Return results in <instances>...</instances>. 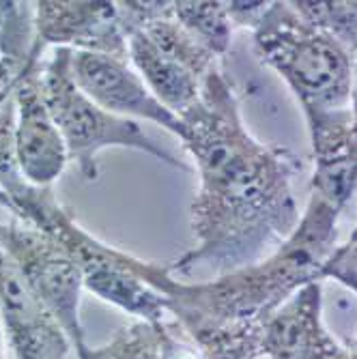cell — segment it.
Returning <instances> with one entry per match:
<instances>
[{
	"label": "cell",
	"instance_id": "cell-13",
	"mask_svg": "<svg viewBox=\"0 0 357 359\" xmlns=\"http://www.w3.org/2000/svg\"><path fill=\"white\" fill-rule=\"evenodd\" d=\"M314 177L312 194L342 211L357 189V134L351 112L321 118L308 125Z\"/></svg>",
	"mask_w": 357,
	"mask_h": 359
},
{
	"label": "cell",
	"instance_id": "cell-20",
	"mask_svg": "<svg viewBox=\"0 0 357 359\" xmlns=\"http://www.w3.org/2000/svg\"><path fill=\"white\" fill-rule=\"evenodd\" d=\"M269 9V3H241V0H233L229 3V15L235 28H256L261 24L265 11Z\"/></svg>",
	"mask_w": 357,
	"mask_h": 359
},
{
	"label": "cell",
	"instance_id": "cell-25",
	"mask_svg": "<svg viewBox=\"0 0 357 359\" xmlns=\"http://www.w3.org/2000/svg\"><path fill=\"white\" fill-rule=\"evenodd\" d=\"M355 241H357V226H355V231H353V235H351L349 243H355Z\"/></svg>",
	"mask_w": 357,
	"mask_h": 359
},
{
	"label": "cell",
	"instance_id": "cell-26",
	"mask_svg": "<svg viewBox=\"0 0 357 359\" xmlns=\"http://www.w3.org/2000/svg\"><path fill=\"white\" fill-rule=\"evenodd\" d=\"M351 359H357V340H355V346H353V351H351Z\"/></svg>",
	"mask_w": 357,
	"mask_h": 359
},
{
	"label": "cell",
	"instance_id": "cell-1",
	"mask_svg": "<svg viewBox=\"0 0 357 359\" xmlns=\"http://www.w3.org/2000/svg\"><path fill=\"white\" fill-rule=\"evenodd\" d=\"M181 121V142L201 177L191 203L198 245L168 265L170 273L187 276L201 267L229 273L258 263L299 224L293 177L304 168L302 159L248 132L233 84L215 67L205 78L201 100Z\"/></svg>",
	"mask_w": 357,
	"mask_h": 359
},
{
	"label": "cell",
	"instance_id": "cell-16",
	"mask_svg": "<svg viewBox=\"0 0 357 359\" xmlns=\"http://www.w3.org/2000/svg\"><path fill=\"white\" fill-rule=\"evenodd\" d=\"M293 9L346 50H357V0H293Z\"/></svg>",
	"mask_w": 357,
	"mask_h": 359
},
{
	"label": "cell",
	"instance_id": "cell-14",
	"mask_svg": "<svg viewBox=\"0 0 357 359\" xmlns=\"http://www.w3.org/2000/svg\"><path fill=\"white\" fill-rule=\"evenodd\" d=\"M35 46V3H0V67L15 82L41 62Z\"/></svg>",
	"mask_w": 357,
	"mask_h": 359
},
{
	"label": "cell",
	"instance_id": "cell-3",
	"mask_svg": "<svg viewBox=\"0 0 357 359\" xmlns=\"http://www.w3.org/2000/svg\"><path fill=\"white\" fill-rule=\"evenodd\" d=\"M0 205L7 207L15 219L37 228L67 252L84 276V288L93 295L144 323L161 325L168 312L164 292L175 282L168 265L136 258L86 233L62 209L52 187H37L20 179L0 191Z\"/></svg>",
	"mask_w": 357,
	"mask_h": 359
},
{
	"label": "cell",
	"instance_id": "cell-10",
	"mask_svg": "<svg viewBox=\"0 0 357 359\" xmlns=\"http://www.w3.org/2000/svg\"><path fill=\"white\" fill-rule=\"evenodd\" d=\"M41 72L43 60L30 65L13 90L15 153L22 177L28 183L52 187L69 164V153L46 106Z\"/></svg>",
	"mask_w": 357,
	"mask_h": 359
},
{
	"label": "cell",
	"instance_id": "cell-8",
	"mask_svg": "<svg viewBox=\"0 0 357 359\" xmlns=\"http://www.w3.org/2000/svg\"><path fill=\"white\" fill-rule=\"evenodd\" d=\"M35 46L95 52L129 60L127 32L116 3L106 0H41L35 3Z\"/></svg>",
	"mask_w": 357,
	"mask_h": 359
},
{
	"label": "cell",
	"instance_id": "cell-7",
	"mask_svg": "<svg viewBox=\"0 0 357 359\" xmlns=\"http://www.w3.org/2000/svg\"><path fill=\"white\" fill-rule=\"evenodd\" d=\"M0 250L13 260L32 292L60 323L78 359H86L90 346L80 323L84 276L76 260L48 235L20 219L0 222Z\"/></svg>",
	"mask_w": 357,
	"mask_h": 359
},
{
	"label": "cell",
	"instance_id": "cell-4",
	"mask_svg": "<svg viewBox=\"0 0 357 359\" xmlns=\"http://www.w3.org/2000/svg\"><path fill=\"white\" fill-rule=\"evenodd\" d=\"M254 54L295 93L308 125L349 110L355 54L290 3H269L254 28Z\"/></svg>",
	"mask_w": 357,
	"mask_h": 359
},
{
	"label": "cell",
	"instance_id": "cell-23",
	"mask_svg": "<svg viewBox=\"0 0 357 359\" xmlns=\"http://www.w3.org/2000/svg\"><path fill=\"white\" fill-rule=\"evenodd\" d=\"M15 86H18V82L11 76H7L3 72V67H0V106H3L9 100V97H13Z\"/></svg>",
	"mask_w": 357,
	"mask_h": 359
},
{
	"label": "cell",
	"instance_id": "cell-6",
	"mask_svg": "<svg viewBox=\"0 0 357 359\" xmlns=\"http://www.w3.org/2000/svg\"><path fill=\"white\" fill-rule=\"evenodd\" d=\"M41 84L46 106L67 147L69 161H74L86 181H95L100 175L97 155L114 147L134 149L183 172L189 170L173 157V153L161 149V144H157L136 121L104 110L78 88L72 78V50H52L43 60Z\"/></svg>",
	"mask_w": 357,
	"mask_h": 359
},
{
	"label": "cell",
	"instance_id": "cell-5",
	"mask_svg": "<svg viewBox=\"0 0 357 359\" xmlns=\"http://www.w3.org/2000/svg\"><path fill=\"white\" fill-rule=\"evenodd\" d=\"M127 32V54L151 93L179 118L196 106L215 56L175 18V0L116 3Z\"/></svg>",
	"mask_w": 357,
	"mask_h": 359
},
{
	"label": "cell",
	"instance_id": "cell-22",
	"mask_svg": "<svg viewBox=\"0 0 357 359\" xmlns=\"http://www.w3.org/2000/svg\"><path fill=\"white\" fill-rule=\"evenodd\" d=\"M349 112H351V125L357 134V50H355V67H353V88H351V104H349Z\"/></svg>",
	"mask_w": 357,
	"mask_h": 359
},
{
	"label": "cell",
	"instance_id": "cell-11",
	"mask_svg": "<svg viewBox=\"0 0 357 359\" xmlns=\"http://www.w3.org/2000/svg\"><path fill=\"white\" fill-rule=\"evenodd\" d=\"M0 325L15 359H67L72 342L32 292L13 260L0 250Z\"/></svg>",
	"mask_w": 357,
	"mask_h": 359
},
{
	"label": "cell",
	"instance_id": "cell-24",
	"mask_svg": "<svg viewBox=\"0 0 357 359\" xmlns=\"http://www.w3.org/2000/svg\"><path fill=\"white\" fill-rule=\"evenodd\" d=\"M0 359H3V325H0Z\"/></svg>",
	"mask_w": 357,
	"mask_h": 359
},
{
	"label": "cell",
	"instance_id": "cell-2",
	"mask_svg": "<svg viewBox=\"0 0 357 359\" xmlns=\"http://www.w3.org/2000/svg\"><path fill=\"white\" fill-rule=\"evenodd\" d=\"M340 213L310 194L297 228L267 258L222 273L211 282L185 284L175 280L166 292L168 312L189 334L233 325L265 327L297 290L323 280V265L338 248Z\"/></svg>",
	"mask_w": 357,
	"mask_h": 359
},
{
	"label": "cell",
	"instance_id": "cell-17",
	"mask_svg": "<svg viewBox=\"0 0 357 359\" xmlns=\"http://www.w3.org/2000/svg\"><path fill=\"white\" fill-rule=\"evenodd\" d=\"M164 327L151 323H136L121 330L106 346L90 348L86 359H161Z\"/></svg>",
	"mask_w": 357,
	"mask_h": 359
},
{
	"label": "cell",
	"instance_id": "cell-12",
	"mask_svg": "<svg viewBox=\"0 0 357 359\" xmlns=\"http://www.w3.org/2000/svg\"><path fill=\"white\" fill-rule=\"evenodd\" d=\"M265 359H351L323 327L321 282L297 290L265 325Z\"/></svg>",
	"mask_w": 357,
	"mask_h": 359
},
{
	"label": "cell",
	"instance_id": "cell-21",
	"mask_svg": "<svg viewBox=\"0 0 357 359\" xmlns=\"http://www.w3.org/2000/svg\"><path fill=\"white\" fill-rule=\"evenodd\" d=\"M161 359H198L194 353H189L185 346H179L168 332L164 330V344H161Z\"/></svg>",
	"mask_w": 357,
	"mask_h": 359
},
{
	"label": "cell",
	"instance_id": "cell-15",
	"mask_svg": "<svg viewBox=\"0 0 357 359\" xmlns=\"http://www.w3.org/2000/svg\"><path fill=\"white\" fill-rule=\"evenodd\" d=\"M177 22L215 58H224L231 48L233 22L229 3H209V0H175Z\"/></svg>",
	"mask_w": 357,
	"mask_h": 359
},
{
	"label": "cell",
	"instance_id": "cell-9",
	"mask_svg": "<svg viewBox=\"0 0 357 359\" xmlns=\"http://www.w3.org/2000/svg\"><path fill=\"white\" fill-rule=\"evenodd\" d=\"M72 78L104 110L132 121H151L183 138V121L151 93L129 60L95 52H72Z\"/></svg>",
	"mask_w": 357,
	"mask_h": 359
},
{
	"label": "cell",
	"instance_id": "cell-18",
	"mask_svg": "<svg viewBox=\"0 0 357 359\" xmlns=\"http://www.w3.org/2000/svg\"><path fill=\"white\" fill-rule=\"evenodd\" d=\"M22 177L15 153V100L0 106V191L9 189Z\"/></svg>",
	"mask_w": 357,
	"mask_h": 359
},
{
	"label": "cell",
	"instance_id": "cell-19",
	"mask_svg": "<svg viewBox=\"0 0 357 359\" xmlns=\"http://www.w3.org/2000/svg\"><path fill=\"white\" fill-rule=\"evenodd\" d=\"M323 278H334L342 286L357 292V241L338 245L328 263L323 265Z\"/></svg>",
	"mask_w": 357,
	"mask_h": 359
}]
</instances>
